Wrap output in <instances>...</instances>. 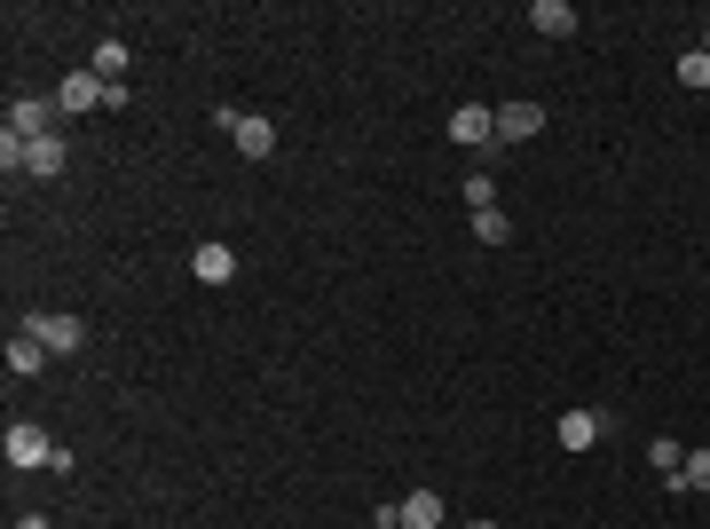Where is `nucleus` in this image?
I'll use <instances>...</instances> for the list:
<instances>
[{
  "mask_svg": "<svg viewBox=\"0 0 710 529\" xmlns=\"http://www.w3.org/2000/svg\"><path fill=\"white\" fill-rule=\"evenodd\" d=\"M450 143L490 151V143H497V111H490V104H458V111H450Z\"/></svg>",
  "mask_w": 710,
  "mask_h": 529,
  "instance_id": "7",
  "label": "nucleus"
},
{
  "mask_svg": "<svg viewBox=\"0 0 710 529\" xmlns=\"http://www.w3.org/2000/svg\"><path fill=\"white\" fill-rule=\"evenodd\" d=\"M395 514H402V529H443V490H411Z\"/></svg>",
  "mask_w": 710,
  "mask_h": 529,
  "instance_id": "11",
  "label": "nucleus"
},
{
  "mask_svg": "<svg viewBox=\"0 0 710 529\" xmlns=\"http://www.w3.org/2000/svg\"><path fill=\"white\" fill-rule=\"evenodd\" d=\"M671 490H710V450H687V467H679Z\"/></svg>",
  "mask_w": 710,
  "mask_h": 529,
  "instance_id": "17",
  "label": "nucleus"
},
{
  "mask_svg": "<svg viewBox=\"0 0 710 529\" xmlns=\"http://www.w3.org/2000/svg\"><path fill=\"white\" fill-rule=\"evenodd\" d=\"M16 529H56V521H48V514H24V521H16Z\"/></svg>",
  "mask_w": 710,
  "mask_h": 529,
  "instance_id": "20",
  "label": "nucleus"
},
{
  "mask_svg": "<svg viewBox=\"0 0 710 529\" xmlns=\"http://www.w3.org/2000/svg\"><path fill=\"white\" fill-rule=\"evenodd\" d=\"M702 56H710V32H702Z\"/></svg>",
  "mask_w": 710,
  "mask_h": 529,
  "instance_id": "23",
  "label": "nucleus"
},
{
  "mask_svg": "<svg viewBox=\"0 0 710 529\" xmlns=\"http://www.w3.org/2000/svg\"><path fill=\"white\" fill-rule=\"evenodd\" d=\"M529 24L545 32V40H568V32H577V9H568V0H537V9H529Z\"/></svg>",
  "mask_w": 710,
  "mask_h": 529,
  "instance_id": "12",
  "label": "nucleus"
},
{
  "mask_svg": "<svg viewBox=\"0 0 710 529\" xmlns=\"http://www.w3.org/2000/svg\"><path fill=\"white\" fill-rule=\"evenodd\" d=\"M214 119H221V135L237 143V158H268V151H277V119H268V111H237V104H221Z\"/></svg>",
  "mask_w": 710,
  "mask_h": 529,
  "instance_id": "3",
  "label": "nucleus"
},
{
  "mask_svg": "<svg viewBox=\"0 0 710 529\" xmlns=\"http://www.w3.org/2000/svg\"><path fill=\"white\" fill-rule=\"evenodd\" d=\"M380 529H402V514H395V506H380Z\"/></svg>",
  "mask_w": 710,
  "mask_h": 529,
  "instance_id": "21",
  "label": "nucleus"
},
{
  "mask_svg": "<svg viewBox=\"0 0 710 529\" xmlns=\"http://www.w3.org/2000/svg\"><path fill=\"white\" fill-rule=\"evenodd\" d=\"M190 277H206V285H229V277H237V253H229L221 238H206V245L190 253Z\"/></svg>",
  "mask_w": 710,
  "mask_h": 529,
  "instance_id": "10",
  "label": "nucleus"
},
{
  "mask_svg": "<svg viewBox=\"0 0 710 529\" xmlns=\"http://www.w3.org/2000/svg\"><path fill=\"white\" fill-rule=\"evenodd\" d=\"M679 80H687V87H710V56H702V48L679 56Z\"/></svg>",
  "mask_w": 710,
  "mask_h": 529,
  "instance_id": "18",
  "label": "nucleus"
},
{
  "mask_svg": "<svg viewBox=\"0 0 710 529\" xmlns=\"http://www.w3.org/2000/svg\"><path fill=\"white\" fill-rule=\"evenodd\" d=\"M56 95H16L9 104V119H0V143H40V135H56Z\"/></svg>",
  "mask_w": 710,
  "mask_h": 529,
  "instance_id": "4",
  "label": "nucleus"
},
{
  "mask_svg": "<svg viewBox=\"0 0 710 529\" xmlns=\"http://www.w3.org/2000/svg\"><path fill=\"white\" fill-rule=\"evenodd\" d=\"M466 206H473V214L497 206V182H490V175H466Z\"/></svg>",
  "mask_w": 710,
  "mask_h": 529,
  "instance_id": "19",
  "label": "nucleus"
},
{
  "mask_svg": "<svg viewBox=\"0 0 710 529\" xmlns=\"http://www.w3.org/2000/svg\"><path fill=\"white\" fill-rule=\"evenodd\" d=\"M104 95H111V87L95 80V72H72V80L56 87V111H63V119H87V111H104Z\"/></svg>",
  "mask_w": 710,
  "mask_h": 529,
  "instance_id": "8",
  "label": "nucleus"
},
{
  "mask_svg": "<svg viewBox=\"0 0 710 529\" xmlns=\"http://www.w3.org/2000/svg\"><path fill=\"white\" fill-rule=\"evenodd\" d=\"M473 238H482V245H505V238H514V221H505L497 206H482V214H473Z\"/></svg>",
  "mask_w": 710,
  "mask_h": 529,
  "instance_id": "16",
  "label": "nucleus"
},
{
  "mask_svg": "<svg viewBox=\"0 0 710 529\" xmlns=\"http://www.w3.org/2000/svg\"><path fill=\"white\" fill-rule=\"evenodd\" d=\"M87 72L104 80V87H119V80H127V40H95V63H87Z\"/></svg>",
  "mask_w": 710,
  "mask_h": 529,
  "instance_id": "13",
  "label": "nucleus"
},
{
  "mask_svg": "<svg viewBox=\"0 0 710 529\" xmlns=\"http://www.w3.org/2000/svg\"><path fill=\"white\" fill-rule=\"evenodd\" d=\"M16 333H32L48 356H80V348H87V324H80L72 309H32V316L16 324Z\"/></svg>",
  "mask_w": 710,
  "mask_h": 529,
  "instance_id": "2",
  "label": "nucleus"
},
{
  "mask_svg": "<svg viewBox=\"0 0 710 529\" xmlns=\"http://www.w3.org/2000/svg\"><path fill=\"white\" fill-rule=\"evenodd\" d=\"M466 529H497V521H466Z\"/></svg>",
  "mask_w": 710,
  "mask_h": 529,
  "instance_id": "22",
  "label": "nucleus"
},
{
  "mask_svg": "<svg viewBox=\"0 0 710 529\" xmlns=\"http://www.w3.org/2000/svg\"><path fill=\"white\" fill-rule=\"evenodd\" d=\"M545 135V104H497V143H529Z\"/></svg>",
  "mask_w": 710,
  "mask_h": 529,
  "instance_id": "9",
  "label": "nucleus"
},
{
  "mask_svg": "<svg viewBox=\"0 0 710 529\" xmlns=\"http://www.w3.org/2000/svg\"><path fill=\"white\" fill-rule=\"evenodd\" d=\"M63 158H72V143L63 135H40V143H0V167L9 175H32V182H56Z\"/></svg>",
  "mask_w": 710,
  "mask_h": 529,
  "instance_id": "1",
  "label": "nucleus"
},
{
  "mask_svg": "<svg viewBox=\"0 0 710 529\" xmlns=\"http://www.w3.org/2000/svg\"><path fill=\"white\" fill-rule=\"evenodd\" d=\"M40 363H48V348L32 340V333H16V340H9V372H16V380H40Z\"/></svg>",
  "mask_w": 710,
  "mask_h": 529,
  "instance_id": "14",
  "label": "nucleus"
},
{
  "mask_svg": "<svg viewBox=\"0 0 710 529\" xmlns=\"http://www.w3.org/2000/svg\"><path fill=\"white\" fill-rule=\"evenodd\" d=\"M0 450H9V467H48V458H56V443H48L32 419H9V435H0Z\"/></svg>",
  "mask_w": 710,
  "mask_h": 529,
  "instance_id": "5",
  "label": "nucleus"
},
{
  "mask_svg": "<svg viewBox=\"0 0 710 529\" xmlns=\"http://www.w3.org/2000/svg\"><path fill=\"white\" fill-rule=\"evenodd\" d=\"M648 467H663V482H679V467H687V450L671 443V435H655V443H648Z\"/></svg>",
  "mask_w": 710,
  "mask_h": 529,
  "instance_id": "15",
  "label": "nucleus"
},
{
  "mask_svg": "<svg viewBox=\"0 0 710 529\" xmlns=\"http://www.w3.org/2000/svg\"><path fill=\"white\" fill-rule=\"evenodd\" d=\"M607 426H616L607 411H561L553 443H561V450H592V443H607Z\"/></svg>",
  "mask_w": 710,
  "mask_h": 529,
  "instance_id": "6",
  "label": "nucleus"
}]
</instances>
